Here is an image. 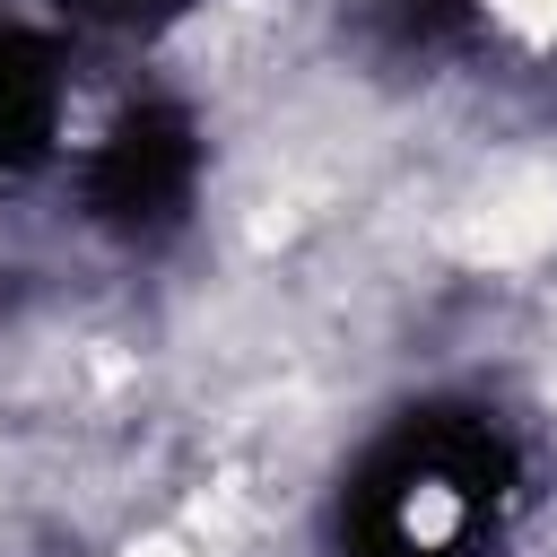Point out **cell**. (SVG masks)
<instances>
[{"mask_svg":"<svg viewBox=\"0 0 557 557\" xmlns=\"http://www.w3.org/2000/svg\"><path fill=\"white\" fill-rule=\"evenodd\" d=\"M505 496H513V444L479 409H426L357 470L339 540L348 557H479Z\"/></svg>","mask_w":557,"mask_h":557,"instance_id":"1","label":"cell"},{"mask_svg":"<svg viewBox=\"0 0 557 557\" xmlns=\"http://www.w3.org/2000/svg\"><path fill=\"white\" fill-rule=\"evenodd\" d=\"M191 183H200V131L174 104H131L87 157V209L104 226H122V235L174 226Z\"/></svg>","mask_w":557,"mask_h":557,"instance_id":"2","label":"cell"},{"mask_svg":"<svg viewBox=\"0 0 557 557\" xmlns=\"http://www.w3.org/2000/svg\"><path fill=\"white\" fill-rule=\"evenodd\" d=\"M52 113H61V87H52V52L17 26H0V174L35 165L44 139H52Z\"/></svg>","mask_w":557,"mask_h":557,"instance_id":"3","label":"cell"},{"mask_svg":"<svg viewBox=\"0 0 557 557\" xmlns=\"http://www.w3.org/2000/svg\"><path fill=\"white\" fill-rule=\"evenodd\" d=\"M78 17H104V26H157V17H174V9H191V0H70Z\"/></svg>","mask_w":557,"mask_h":557,"instance_id":"4","label":"cell"}]
</instances>
